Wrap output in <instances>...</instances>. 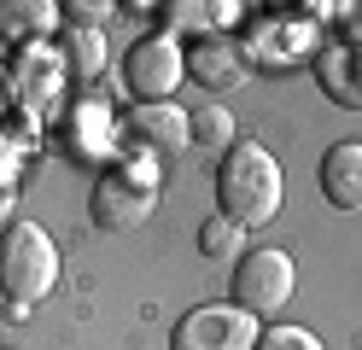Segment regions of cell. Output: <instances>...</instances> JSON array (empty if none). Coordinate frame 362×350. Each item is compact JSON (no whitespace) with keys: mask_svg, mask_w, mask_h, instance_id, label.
<instances>
[{"mask_svg":"<svg viewBox=\"0 0 362 350\" xmlns=\"http://www.w3.org/2000/svg\"><path fill=\"white\" fill-rule=\"evenodd\" d=\"M240 245H245V228H234L228 216H222V210L199 222V251H205V257H216V263H228V257H245Z\"/></svg>","mask_w":362,"mask_h":350,"instance_id":"2e32d148","label":"cell"},{"mask_svg":"<svg viewBox=\"0 0 362 350\" xmlns=\"http://www.w3.org/2000/svg\"><path fill=\"white\" fill-rule=\"evenodd\" d=\"M257 315H245L240 303H199L175 321L170 350H257Z\"/></svg>","mask_w":362,"mask_h":350,"instance_id":"5b68a950","label":"cell"},{"mask_svg":"<svg viewBox=\"0 0 362 350\" xmlns=\"http://www.w3.org/2000/svg\"><path fill=\"white\" fill-rule=\"evenodd\" d=\"M187 76V47L175 35H141L123 59V88L146 105H170V93Z\"/></svg>","mask_w":362,"mask_h":350,"instance_id":"3957f363","label":"cell"},{"mask_svg":"<svg viewBox=\"0 0 362 350\" xmlns=\"http://www.w3.org/2000/svg\"><path fill=\"white\" fill-rule=\"evenodd\" d=\"M18 100H24L30 117H41L47 105H59V59L30 47L24 59H18Z\"/></svg>","mask_w":362,"mask_h":350,"instance_id":"8fae6325","label":"cell"},{"mask_svg":"<svg viewBox=\"0 0 362 350\" xmlns=\"http://www.w3.org/2000/svg\"><path fill=\"white\" fill-rule=\"evenodd\" d=\"M134 146L152 152V158H175L181 146H187V117H181V105H141L134 111Z\"/></svg>","mask_w":362,"mask_h":350,"instance_id":"9c48e42d","label":"cell"},{"mask_svg":"<svg viewBox=\"0 0 362 350\" xmlns=\"http://www.w3.org/2000/svg\"><path fill=\"white\" fill-rule=\"evenodd\" d=\"M53 23H59L53 0H0V35L18 41V47H35Z\"/></svg>","mask_w":362,"mask_h":350,"instance_id":"7c38bea8","label":"cell"},{"mask_svg":"<svg viewBox=\"0 0 362 350\" xmlns=\"http://www.w3.org/2000/svg\"><path fill=\"white\" fill-rule=\"evenodd\" d=\"M59 18H71V30H100L111 18V6L105 0H71V6H59Z\"/></svg>","mask_w":362,"mask_h":350,"instance_id":"d6986e66","label":"cell"},{"mask_svg":"<svg viewBox=\"0 0 362 350\" xmlns=\"http://www.w3.org/2000/svg\"><path fill=\"white\" fill-rule=\"evenodd\" d=\"M187 76H193L199 88H211V93L240 88V76H245L240 47H234L228 35H199V41L187 47Z\"/></svg>","mask_w":362,"mask_h":350,"instance_id":"52a82bcc","label":"cell"},{"mask_svg":"<svg viewBox=\"0 0 362 350\" xmlns=\"http://www.w3.org/2000/svg\"><path fill=\"white\" fill-rule=\"evenodd\" d=\"M187 140H193V146H205V152H222V146L234 140L228 105H199V111L187 117Z\"/></svg>","mask_w":362,"mask_h":350,"instance_id":"5bb4252c","label":"cell"},{"mask_svg":"<svg viewBox=\"0 0 362 350\" xmlns=\"http://www.w3.org/2000/svg\"><path fill=\"white\" fill-rule=\"evenodd\" d=\"M257 350H322V339H315L310 327H263Z\"/></svg>","mask_w":362,"mask_h":350,"instance_id":"e0dca14e","label":"cell"},{"mask_svg":"<svg viewBox=\"0 0 362 350\" xmlns=\"http://www.w3.org/2000/svg\"><path fill=\"white\" fill-rule=\"evenodd\" d=\"M64 70H71V76H88V82L105 70V41H100V30H71V41H64Z\"/></svg>","mask_w":362,"mask_h":350,"instance_id":"9a60e30c","label":"cell"},{"mask_svg":"<svg viewBox=\"0 0 362 350\" xmlns=\"http://www.w3.org/2000/svg\"><path fill=\"white\" fill-rule=\"evenodd\" d=\"M12 105V82H6V70H0V111Z\"/></svg>","mask_w":362,"mask_h":350,"instance_id":"44dd1931","label":"cell"},{"mask_svg":"<svg viewBox=\"0 0 362 350\" xmlns=\"http://www.w3.org/2000/svg\"><path fill=\"white\" fill-rule=\"evenodd\" d=\"M322 199L333 210H362V140H339L322 158Z\"/></svg>","mask_w":362,"mask_h":350,"instance_id":"ba28073f","label":"cell"},{"mask_svg":"<svg viewBox=\"0 0 362 350\" xmlns=\"http://www.w3.org/2000/svg\"><path fill=\"white\" fill-rule=\"evenodd\" d=\"M281 163L269 146H257V140H240V146L222 152L216 163V199H222V216H228L234 228H263L275 222L281 210Z\"/></svg>","mask_w":362,"mask_h":350,"instance_id":"6da1fadb","label":"cell"},{"mask_svg":"<svg viewBox=\"0 0 362 350\" xmlns=\"http://www.w3.org/2000/svg\"><path fill=\"white\" fill-rule=\"evenodd\" d=\"M111 117L100 105H76L71 117H64V152L71 158H105L111 152Z\"/></svg>","mask_w":362,"mask_h":350,"instance_id":"4fadbf2b","label":"cell"},{"mask_svg":"<svg viewBox=\"0 0 362 350\" xmlns=\"http://www.w3.org/2000/svg\"><path fill=\"white\" fill-rule=\"evenodd\" d=\"M152 187L146 181H134L129 170H111V175H100V187H94V222L105 228V233H129V228H141L146 216H152Z\"/></svg>","mask_w":362,"mask_h":350,"instance_id":"8992f818","label":"cell"},{"mask_svg":"<svg viewBox=\"0 0 362 350\" xmlns=\"http://www.w3.org/2000/svg\"><path fill=\"white\" fill-rule=\"evenodd\" d=\"M315 82L333 105L345 111H362V53L356 47H327L322 59H315Z\"/></svg>","mask_w":362,"mask_h":350,"instance_id":"30bf717a","label":"cell"},{"mask_svg":"<svg viewBox=\"0 0 362 350\" xmlns=\"http://www.w3.org/2000/svg\"><path fill=\"white\" fill-rule=\"evenodd\" d=\"M345 47L362 53V6H345Z\"/></svg>","mask_w":362,"mask_h":350,"instance_id":"ffe728a7","label":"cell"},{"mask_svg":"<svg viewBox=\"0 0 362 350\" xmlns=\"http://www.w3.org/2000/svg\"><path fill=\"white\" fill-rule=\"evenodd\" d=\"M53 286H59V245L47 240L41 222H12L0 233V292L24 310Z\"/></svg>","mask_w":362,"mask_h":350,"instance_id":"7a4b0ae2","label":"cell"},{"mask_svg":"<svg viewBox=\"0 0 362 350\" xmlns=\"http://www.w3.org/2000/svg\"><path fill=\"white\" fill-rule=\"evenodd\" d=\"M292 286H298V269L275 245H257V251H245L234 263V303L245 315H275L292 298Z\"/></svg>","mask_w":362,"mask_h":350,"instance_id":"277c9868","label":"cell"},{"mask_svg":"<svg viewBox=\"0 0 362 350\" xmlns=\"http://www.w3.org/2000/svg\"><path fill=\"white\" fill-rule=\"evenodd\" d=\"M240 6H193V0H187V6H158V18H164V23H187V30H199V23H216V18H234Z\"/></svg>","mask_w":362,"mask_h":350,"instance_id":"ac0fdd59","label":"cell"}]
</instances>
